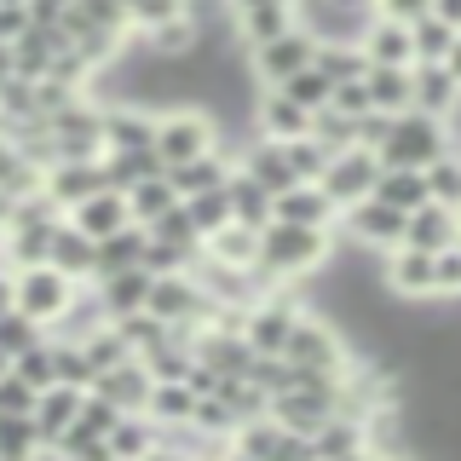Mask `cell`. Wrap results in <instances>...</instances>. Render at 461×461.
<instances>
[{
  "mask_svg": "<svg viewBox=\"0 0 461 461\" xmlns=\"http://www.w3.org/2000/svg\"><path fill=\"white\" fill-rule=\"evenodd\" d=\"M81 346H86V357H93V369H98V375H104V369H115V364H127V357H133V346L122 340V329H115V323L93 329V335H86Z\"/></svg>",
  "mask_w": 461,
  "mask_h": 461,
  "instance_id": "46",
  "label": "cell"
},
{
  "mask_svg": "<svg viewBox=\"0 0 461 461\" xmlns=\"http://www.w3.org/2000/svg\"><path fill=\"white\" fill-rule=\"evenodd\" d=\"M144 461H191V456H185V450H173V444H162V438H156V450L144 456Z\"/></svg>",
  "mask_w": 461,
  "mask_h": 461,
  "instance_id": "56",
  "label": "cell"
},
{
  "mask_svg": "<svg viewBox=\"0 0 461 461\" xmlns=\"http://www.w3.org/2000/svg\"><path fill=\"white\" fill-rule=\"evenodd\" d=\"M225 196H230V220H237V225H254V230L271 225V191H266L259 179H249L242 167H230Z\"/></svg>",
  "mask_w": 461,
  "mask_h": 461,
  "instance_id": "25",
  "label": "cell"
},
{
  "mask_svg": "<svg viewBox=\"0 0 461 461\" xmlns=\"http://www.w3.org/2000/svg\"><path fill=\"white\" fill-rule=\"evenodd\" d=\"M104 150H156V115L144 104H104Z\"/></svg>",
  "mask_w": 461,
  "mask_h": 461,
  "instance_id": "18",
  "label": "cell"
},
{
  "mask_svg": "<svg viewBox=\"0 0 461 461\" xmlns=\"http://www.w3.org/2000/svg\"><path fill=\"white\" fill-rule=\"evenodd\" d=\"M12 375H18L23 386H35V393H47V386H58V369H52V340L29 346V352L12 357Z\"/></svg>",
  "mask_w": 461,
  "mask_h": 461,
  "instance_id": "43",
  "label": "cell"
},
{
  "mask_svg": "<svg viewBox=\"0 0 461 461\" xmlns=\"http://www.w3.org/2000/svg\"><path fill=\"white\" fill-rule=\"evenodd\" d=\"M6 76H12V47L0 41V81H6Z\"/></svg>",
  "mask_w": 461,
  "mask_h": 461,
  "instance_id": "60",
  "label": "cell"
},
{
  "mask_svg": "<svg viewBox=\"0 0 461 461\" xmlns=\"http://www.w3.org/2000/svg\"><path fill=\"white\" fill-rule=\"evenodd\" d=\"M41 450L35 415H0V461H29Z\"/></svg>",
  "mask_w": 461,
  "mask_h": 461,
  "instance_id": "38",
  "label": "cell"
},
{
  "mask_svg": "<svg viewBox=\"0 0 461 461\" xmlns=\"http://www.w3.org/2000/svg\"><path fill=\"white\" fill-rule=\"evenodd\" d=\"M64 220H69V225H81L86 237L98 242V237H115L122 225H133V213H127V191H110V185H104V191H93L86 202H76Z\"/></svg>",
  "mask_w": 461,
  "mask_h": 461,
  "instance_id": "16",
  "label": "cell"
},
{
  "mask_svg": "<svg viewBox=\"0 0 461 461\" xmlns=\"http://www.w3.org/2000/svg\"><path fill=\"white\" fill-rule=\"evenodd\" d=\"M432 294H438V300L461 294V242H450V249L432 254Z\"/></svg>",
  "mask_w": 461,
  "mask_h": 461,
  "instance_id": "49",
  "label": "cell"
},
{
  "mask_svg": "<svg viewBox=\"0 0 461 461\" xmlns=\"http://www.w3.org/2000/svg\"><path fill=\"white\" fill-rule=\"evenodd\" d=\"M329 104H335L340 115H352V122H357V115H369L375 104H369V86L364 81H335V93H329Z\"/></svg>",
  "mask_w": 461,
  "mask_h": 461,
  "instance_id": "50",
  "label": "cell"
},
{
  "mask_svg": "<svg viewBox=\"0 0 461 461\" xmlns=\"http://www.w3.org/2000/svg\"><path fill=\"white\" fill-rule=\"evenodd\" d=\"M444 150H456L450 122H438L427 110H403V115H393V133H386V144L375 156H381V167H421L427 173Z\"/></svg>",
  "mask_w": 461,
  "mask_h": 461,
  "instance_id": "3",
  "label": "cell"
},
{
  "mask_svg": "<svg viewBox=\"0 0 461 461\" xmlns=\"http://www.w3.org/2000/svg\"><path fill=\"white\" fill-rule=\"evenodd\" d=\"M23 29H29V0L23 6H0V41H6V47L23 35Z\"/></svg>",
  "mask_w": 461,
  "mask_h": 461,
  "instance_id": "53",
  "label": "cell"
},
{
  "mask_svg": "<svg viewBox=\"0 0 461 461\" xmlns=\"http://www.w3.org/2000/svg\"><path fill=\"white\" fill-rule=\"evenodd\" d=\"M144 415H150L156 427H185L196 415V393L185 381H156L150 386V403H144Z\"/></svg>",
  "mask_w": 461,
  "mask_h": 461,
  "instance_id": "31",
  "label": "cell"
},
{
  "mask_svg": "<svg viewBox=\"0 0 461 461\" xmlns=\"http://www.w3.org/2000/svg\"><path fill=\"white\" fill-rule=\"evenodd\" d=\"M6 369H12V357H6V352H0V375H6Z\"/></svg>",
  "mask_w": 461,
  "mask_h": 461,
  "instance_id": "61",
  "label": "cell"
},
{
  "mask_svg": "<svg viewBox=\"0 0 461 461\" xmlns=\"http://www.w3.org/2000/svg\"><path fill=\"white\" fill-rule=\"evenodd\" d=\"M427 191H432V202H444V208H461V150H444L438 162L427 167Z\"/></svg>",
  "mask_w": 461,
  "mask_h": 461,
  "instance_id": "45",
  "label": "cell"
},
{
  "mask_svg": "<svg viewBox=\"0 0 461 461\" xmlns=\"http://www.w3.org/2000/svg\"><path fill=\"white\" fill-rule=\"evenodd\" d=\"M410 35H415V64H444V58H450V47L461 41V29L427 12V18L410 23Z\"/></svg>",
  "mask_w": 461,
  "mask_h": 461,
  "instance_id": "35",
  "label": "cell"
},
{
  "mask_svg": "<svg viewBox=\"0 0 461 461\" xmlns=\"http://www.w3.org/2000/svg\"><path fill=\"white\" fill-rule=\"evenodd\" d=\"M185 208H191V220L202 237H213L220 225H230V196H225V185L220 191H196V196H185Z\"/></svg>",
  "mask_w": 461,
  "mask_h": 461,
  "instance_id": "47",
  "label": "cell"
},
{
  "mask_svg": "<svg viewBox=\"0 0 461 461\" xmlns=\"http://www.w3.org/2000/svg\"><path fill=\"white\" fill-rule=\"evenodd\" d=\"M369 196H381L386 208H398V213H415L421 202H432L427 173H421V167H381V179H375V191H369Z\"/></svg>",
  "mask_w": 461,
  "mask_h": 461,
  "instance_id": "26",
  "label": "cell"
},
{
  "mask_svg": "<svg viewBox=\"0 0 461 461\" xmlns=\"http://www.w3.org/2000/svg\"><path fill=\"white\" fill-rule=\"evenodd\" d=\"M230 156L225 150H208V156H196V162H185V167H167V185L179 196H196V191H220V185L230 179Z\"/></svg>",
  "mask_w": 461,
  "mask_h": 461,
  "instance_id": "28",
  "label": "cell"
},
{
  "mask_svg": "<svg viewBox=\"0 0 461 461\" xmlns=\"http://www.w3.org/2000/svg\"><path fill=\"white\" fill-rule=\"evenodd\" d=\"M144 242H150V230H144V225H122L115 237H98V266H93V283H98V277H110V271L144 266Z\"/></svg>",
  "mask_w": 461,
  "mask_h": 461,
  "instance_id": "29",
  "label": "cell"
},
{
  "mask_svg": "<svg viewBox=\"0 0 461 461\" xmlns=\"http://www.w3.org/2000/svg\"><path fill=\"white\" fill-rule=\"evenodd\" d=\"M288 369H294V386H335L346 364H352V346L329 317H312L300 312L294 329H288V346H283Z\"/></svg>",
  "mask_w": 461,
  "mask_h": 461,
  "instance_id": "2",
  "label": "cell"
},
{
  "mask_svg": "<svg viewBox=\"0 0 461 461\" xmlns=\"http://www.w3.org/2000/svg\"><path fill=\"white\" fill-rule=\"evenodd\" d=\"M381 461H403V456H381Z\"/></svg>",
  "mask_w": 461,
  "mask_h": 461,
  "instance_id": "64",
  "label": "cell"
},
{
  "mask_svg": "<svg viewBox=\"0 0 461 461\" xmlns=\"http://www.w3.org/2000/svg\"><path fill=\"white\" fill-rule=\"evenodd\" d=\"M41 191L69 213L76 202H86L93 191H104V156H98V162H52L47 173H41Z\"/></svg>",
  "mask_w": 461,
  "mask_h": 461,
  "instance_id": "13",
  "label": "cell"
},
{
  "mask_svg": "<svg viewBox=\"0 0 461 461\" xmlns=\"http://www.w3.org/2000/svg\"><path fill=\"white\" fill-rule=\"evenodd\" d=\"M208 150H220V127H213L208 110H162L156 115V156H162V167H185Z\"/></svg>",
  "mask_w": 461,
  "mask_h": 461,
  "instance_id": "5",
  "label": "cell"
},
{
  "mask_svg": "<svg viewBox=\"0 0 461 461\" xmlns=\"http://www.w3.org/2000/svg\"><path fill=\"white\" fill-rule=\"evenodd\" d=\"M76 277H64V271L52 266H23V271H12V306H18L23 317H35L41 329H52L58 317L69 312V300H76Z\"/></svg>",
  "mask_w": 461,
  "mask_h": 461,
  "instance_id": "4",
  "label": "cell"
},
{
  "mask_svg": "<svg viewBox=\"0 0 461 461\" xmlns=\"http://www.w3.org/2000/svg\"><path fill=\"white\" fill-rule=\"evenodd\" d=\"M6 306H12V266L0 259V312H6Z\"/></svg>",
  "mask_w": 461,
  "mask_h": 461,
  "instance_id": "57",
  "label": "cell"
},
{
  "mask_svg": "<svg viewBox=\"0 0 461 461\" xmlns=\"http://www.w3.org/2000/svg\"><path fill=\"white\" fill-rule=\"evenodd\" d=\"M381 283L393 288V294H403V300H438L432 294V254H421V249H386V259H381Z\"/></svg>",
  "mask_w": 461,
  "mask_h": 461,
  "instance_id": "12",
  "label": "cell"
},
{
  "mask_svg": "<svg viewBox=\"0 0 461 461\" xmlns=\"http://www.w3.org/2000/svg\"><path fill=\"white\" fill-rule=\"evenodd\" d=\"M185 12H191L185 0H127V29H133V35H150V29L185 18Z\"/></svg>",
  "mask_w": 461,
  "mask_h": 461,
  "instance_id": "44",
  "label": "cell"
},
{
  "mask_svg": "<svg viewBox=\"0 0 461 461\" xmlns=\"http://www.w3.org/2000/svg\"><path fill=\"white\" fill-rule=\"evenodd\" d=\"M283 432H288V427H277L271 415H254V421H242L237 432H230V450H242L249 461H266V456L283 444Z\"/></svg>",
  "mask_w": 461,
  "mask_h": 461,
  "instance_id": "36",
  "label": "cell"
},
{
  "mask_svg": "<svg viewBox=\"0 0 461 461\" xmlns=\"http://www.w3.org/2000/svg\"><path fill=\"white\" fill-rule=\"evenodd\" d=\"M312 139L329 144V150H352V144H357V122L340 115L335 104H323V110H312Z\"/></svg>",
  "mask_w": 461,
  "mask_h": 461,
  "instance_id": "42",
  "label": "cell"
},
{
  "mask_svg": "<svg viewBox=\"0 0 461 461\" xmlns=\"http://www.w3.org/2000/svg\"><path fill=\"white\" fill-rule=\"evenodd\" d=\"M432 18H444V23L461 29V0H432Z\"/></svg>",
  "mask_w": 461,
  "mask_h": 461,
  "instance_id": "55",
  "label": "cell"
},
{
  "mask_svg": "<svg viewBox=\"0 0 461 461\" xmlns=\"http://www.w3.org/2000/svg\"><path fill=\"white\" fill-rule=\"evenodd\" d=\"M277 93H283V98H294L300 110H323V104H329V93H335V81H329L317 64H306L300 76H288V81L277 86Z\"/></svg>",
  "mask_w": 461,
  "mask_h": 461,
  "instance_id": "39",
  "label": "cell"
},
{
  "mask_svg": "<svg viewBox=\"0 0 461 461\" xmlns=\"http://www.w3.org/2000/svg\"><path fill=\"white\" fill-rule=\"evenodd\" d=\"M230 12H242V6H300V0H225Z\"/></svg>",
  "mask_w": 461,
  "mask_h": 461,
  "instance_id": "58",
  "label": "cell"
},
{
  "mask_svg": "<svg viewBox=\"0 0 461 461\" xmlns=\"http://www.w3.org/2000/svg\"><path fill=\"white\" fill-rule=\"evenodd\" d=\"M375 179H381V156L364 150V144H352V150H335L323 167V196L335 202V208H352V202H364L375 191Z\"/></svg>",
  "mask_w": 461,
  "mask_h": 461,
  "instance_id": "7",
  "label": "cell"
},
{
  "mask_svg": "<svg viewBox=\"0 0 461 461\" xmlns=\"http://www.w3.org/2000/svg\"><path fill=\"white\" fill-rule=\"evenodd\" d=\"M403 220H410V213L386 208L381 196H364V202H352V208H340V225L335 230H346L352 242L386 254V249H398V242H403Z\"/></svg>",
  "mask_w": 461,
  "mask_h": 461,
  "instance_id": "9",
  "label": "cell"
},
{
  "mask_svg": "<svg viewBox=\"0 0 461 461\" xmlns=\"http://www.w3.org/2000/svg\"><path fill=\"white\" fill-rule=\"evenodd\" d=\"M52 266L64 271V277H76V283H93V266H98V242L86 237L81 225H69V220H58L52 225Z\"/></svg>",
  "mask_w": 461,
  "mask_h": 461,
  "instance_id": "20",
  "label": "cell"
},
{
  "mask_svg": "<svg viewBox=\"0 0 461 461\" xmlns=\"http://www.w3.org/2000/svg\"><path fill=\"white\" fill-rule=\"evenodd\" d=\"M266 461H317V450H312L306 432H283V444H277V450H271Z\"/></svg>",
  "mask_w": 461,
  "mask_h": 461,
  "instance_id": "52",
  "label": "cell"
},
{
  "mask_svg": "<svg viewBox=\"0 0 461 461\" xmlns=\"http://www.w3.org/2000/svg\"><path fill=\"white\" fill-rule=\"evenodd\" d=\"M144 230H150L156 242H173V249H196V254H202V230H196V220H191V208H185V196L173 202V208H167L156 225H144Z\"/></svg>",
  "mask_w": 461,
  "mask_h": 461,
  "instance_id": "37",
  "label": "cell"
},
{
  "mask_svg": "<svg viewBox=\"0 0 461 461\" xmlns=\"http://www.w3.org/2000/svg\"><path fill=\"white\" fill-rule=\"evenodd\" d=\"M81 398H86V386H47V393H35V432H41V444H58L69 427H76V415H81Z\"/></svg>",
  "mask_w": 461,
  "mask_h": 461,
  "instance_id": "17",
  "label": "cell"
},
{
  "mask_svg": "<svg viewBox=\"0 0 461 461\" xmlns=\"http://www.w3.org/2000/svg\"><path fill=\"white\" fill-rule=\"evenodd\" d=\"M410 86H415V110L438 115V122H456L461 110V81L444 64H410Z\"/></svg>",
  "mask_w": 461,
  "mask_h": 461,
  "instance_id": "15",
  "label": "cell"
},
{
  "mask_svg": "<svg viewBox=\"0 0 461 461\" xmlns=\"http://www.w3.org/2000/svg\"><path fill=\"white\" fill-rule=\"evenodd\" d=\"M237 167L249 173V179H259V185H266L271 196H277V191H288V185H300V179H294V167H288V156H283V144H277V139H259V144H249V156H242Z\"/></svg>",
  "mask_w": 461,
  "mask_h": 461,
  "instance_id": "27",
  "label": "cell"
},
{
  "mask_svg": "<svg viewBox=\"0 0 461 461\" xmlns=\"http://www.w3.org/2000/svg\"><path fill=\"white\" fill-rule=\"evenodd\" d=\"M375 18H398V23H415V18H427L432 12V0H375Z\"/></svg>",
  "mask_w": 461,
  "mask_h": 461,
  "instance_id": "51",
  "label": "cell"
},
{
  "mask_svg": "<svg viewBox=\"0 0 461 461\" xmlns=\"http://www.w3.org/2000/svg\"><path fill=\"white\" fill-rule=\"evenodd\" d=\"M335 254V230H317V225H288V220H271L259 230V277L271 283H306L312 271L329 266Z\"/></svg>",
  "mask_w": 461,
  "mask_h": 461,
  "instance_id": "1",
  "label": "cell"
},
{
  "mask_svg": "<svg viewBox=\"0 0 461 461\" xmlns=\"http://www.w3.org/2000/svg\"><path fill=\"white\" fill-rule=\"evenodd\" d=\"M41 340H47V329H41L35 317H23L18 306L0 312V352L6 357H18V352H29V346H41Z\"/></svg>",
  "mask_w": 461,
  "mask_h": 461,
  "instance_id": "41",
  "label": "cell"
},
{
  "mask_svg": "<svg viewBox=\"0 0 461 461\" xmlns=\"http://www.w3.org/2000/svg\"><path fill=\"white\" fill-rule=\"evenodd\" d=\"M254 127H259V139L288 144V139H306L312 133V110H300L294 98H283L277 86H266V98L254 104Z\"/></svg>",
  "mask_w": 461,
  "mask_h": 461,
  "instance_id": "19",
  "label": "cell"
},
{
  "mask_svg": "<svg viewBox=\"0 0 461 461\" xmlns=\"http://www.w3.org/2000/svg\"><path fill=\"white\" fill-rule=\"evenodd\" d=\"M173 202H179V191L167 185V173H156V179H139L133 191H127V213H133V225H156Z\"/></svg>",
  "mask_w": 461,
  "mask_h": 461,
  "instance_id": "34",
  "label": "cell"
},
{
  "mask_svg": "<svg viewBox=\"0 0 461 461\" xmlns=\"http://www.w3.org/2000/svg\"><path fill=\"white\" fill-rule=\"evenodd\" d=\"M196 461H220V456H196Z\"/></svg>",
  "mask_w": 461,
  "mask_h": 461,
  "instance_id": "63",
  "label": "cell"
},
{
  "mask_svg": "<svg viewBox=\"0 0 461 461\" xmlns=\"http://www.w3.org/2000/svg\"><path fill=\"white\" fill-rule=\"evenodd\" d=\"M93 288H98V300H104V312H110V323H115V317H127V312H144V300H150V271L127 266V271L98 277Z\"/></svg>",
  "mask_w": 461,
  "mask_h": 461,
  "instance_id": "22",
  "label": "cell"
},
{
  "mask_svg": "<svg viewBox=\"0 0 461 461\" xmlns=\"http://www.w3.org/2000/svg\"><path fill=\"white\" fill-rule=\"evenodd\" d=\"M312 58H317V35L306 23H294V29H283L277 41H266V47H249V69H254L259 86H283L288 76H300Z\"/></svg>",
  "mask_w": 461,
  "mask_h": 461,
  "instance_id": "6",
  "label": "cell"
},
{
  "mask_svg": "<svg viewBox=\"0 0 461 461\" xmlns=\"http://www.w3.org/2000/svg\"><path fill=\"white\" fill-rule=\"evenodd\" d=\"M283 156H288V167H294V179H300V185H317L335 150H329V144H317V139L306 133V139H288V144H283Z\"/></svg>",
  "mask_w": 461,
  "mask_h": 461,
  "instance_id": "40",
  "label": "cell"
},
{
  "mask_svg": "<svg viewBox=\"0 0 461 461\" xmlns=\"http://www.w3.org/2000/svg\"><path fill=\"white\" fill-rule=\"evenodd\" d=\"M271 220L335 230V225H340V208L323 196V185H288V191H277V196H271Z\"/></svg>",
  "mask_w": 461,
  "mask_h": 461,
  "instance_id": "11",
  "label": "cell"
},
{
  "mask_svg": "<svg viewBox=\"0 0 461 461\" xmlns=\"http://www.w3.org/2000/svg\"><path fill=\"white\" fill-rule=\"evenodd\" d=\"M456 242H461V208H456Z\"/></svg>",
  "mask_w": 461,
  "mask_h": 461,
  "instance_id": "62",
  "label": "cell"
},
{
  "mask_svg": "<svg viewBox=\"0 0 461 461\" xmlns=\"http://www.w3.org/2000/svg\"><path fill=\"white\" fill-rule=\"evenodd\" d=\"M202 254L220 259V266H237V271H254L259 266V230L254 225H220L213 237H202Z\"/></svg>",
  "mask_w": 461,
  "mask_h": 461,
  "instance_id": "24",
  "label": "cell"
},
{
  "mask_svg": "<svg viewBox=\"0 0 461 461\" xmlns=\"http://www.w3.org/2000/svg\"><path fill=\"white\" fill-rule=\"evenodd\" d=\"M271 421L277 427H288V432H312L329 421V415H340V381L335 386H288V393H277L271 398Z\"/></svg>",
  "mask_w": 461,
  "mask_h": 461,
  "instance_id": "8",
  "label": "cell"
},
{
  "mask_svg": "<svg viewBox=\"0 0 461 461\" xmlns=\"http://www.w3.org/2000/svg\"><path fill=\"white\" fill-rule=\"evenodd\" d=\"M150 369H144V357H127V364H115V369H104L93 381V393L98 398H110L122 415H144V403H150Z\"/></svg>",
  "mask_w": 461,
  "mask_h": 461,
  "instance_id": "14",
  "label": "cell"
},
{
  "mask_svg": "<svg viewBox=\"0 0 461 461\" xmlns=\"http://www.w3.org/2000/svg\"><path fill=\"white\" fill-rule=\"evenodd\" d=\"M444 69H450V76L461 81V41H456V47H450V58H444Z\"/></svg>",
  "mask_w": 461,
  "mask_h": 461,
  "instance_id": "59",
  "label": "cell"
},
{
  "mask_svg": "<svg viewBox=\"0 0 461 461\" xmlns=\"http://www.w3.org/2000/svg\"><path fill=\"white\" fill-rule=\"evenodd\" d=\"M300 23V6H242L230 12V29H237L242 47H266V41H277L283 29Z\"/></svg>",
  "mask_w": 461,
  "mask_h": 461,
  "instance_id": "23",
  "label": "cell"
},
{
  "mask_svg": "<svg viewBox=\"0 0 461 461\" xmlns=\"http://www.w3.org/2000/svg\"><path fill=\"white\" fill-rule=\"evenodd\" d=\"M369 104L375 110H386V115H403V110H415V86H410V69H386V64H369Z\"/></svg>",
  "mask_w": 461,
  "mask_h": 461,
  "instance_id": "30",
  "label": "cell"
},
{
  "mask_svg": "<svg viewBox=\"0 0 461 461\" xmlns=\"http://www.w3.org/2000/svg\"><path fill=\"white\" fill-rule=\"evenodd\" d=\"M357 47H364L369 64H386V69H410L415 64V35H410V23H398V18H364V29H357Z\"/></svg>",
  "mask_w": 461,
  "mask_h": 461,
  "instance_id": "10",
  "label": "cell"
},
{
  "mask_svg": "<svg viewBox=\"0 0 461 461\" xmlns=\"http://www.w3.org/2000/svg\"><path fill=\"white\" fill-rule=\"evenodd\" d=\"M456 242V208L444 202H421V208L403 220V249H421V254H438Z\"/></svg>",
  "mask_w": 461,
  "mask_h": 461,
  "instance_id": "21",
  "label": "cell"
},
{
  "mask_svg": "<svg viewBox=\"0 0 461 461\" xmlns=\"http://www.w3.org/2000/svg\"><path fill=\"white\" fill-rule=\"evenodd\" d=\"M323 6H329V12H340V18H357V23H364L375 0H323Z\"/></svg>",
  "mask_w": 461,
  "mask_h": 461,
  "instance_id": "54",
  "label": "cell"
},
{
  "mask_svg": "<svg viewBox=\"0 0 461 461\" xmlns=\"http://www.w3.org/2000/svg\"><path fill=\"white\" fill-rule=\"evenodd\" d=\"M196 266V249H173V242H144V271L150 277H167V271H191Z\"/></svg>",
  "mask_w": 461,
  "mask_h": 461,
  "instance_id": "48",
  "label": "cell"
},
{
  "mask_svg": "<svg viewBox=\"0 0 461 461\" xmlns=\"http://www.w3.org/2000/svg\"><path fill=\"white\" fill-rule=\"evenodd\" d=\"M156 438H162V427H156L150 415H122V421L110 427V456L115 461H144L156 450Z\"/></svg>",
  "mask_w": 461,
  "mask_h": 461,
  "instance_id": "32",
  "label": "cell"
},
{
  "mask_svg": "<svg viewBox=\"0 0 461 461\" xmlns=\"http://www.w3.org/2000/svg\"><path fill=\"white\" fill-rule=\"evenodd\" d=\"M317 69H323L329 81H364L369 76V58L357 41H317V58H312Z\"/></svg>",
  "mask_w": 461,
  "mask_h": 461,
  "instance_id": "33",
  "label": "cell"
}]
</instances>
